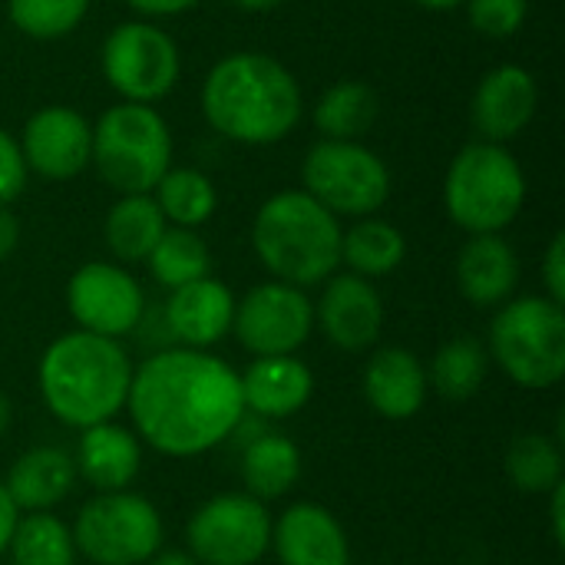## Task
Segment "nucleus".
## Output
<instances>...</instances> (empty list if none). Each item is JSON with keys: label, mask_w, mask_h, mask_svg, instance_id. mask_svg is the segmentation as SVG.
I'll use <instances>...</instances> for the list:
<instances>
[{"label": "nucleus", "mask_w": 565, "mask_h": 565, "mask_svg": "<svg viewBox=\"0 0 565 565\" xmlns=\"http://www.w3.org/2000/svg\"><path fill=\"white\" fill-rule=\"evenodd\" d=\"M315 324L341 351H364L381 338L384 305L377 288L361 275H334L318 298Z\"/></svg>", "instance_id": "15"}, {"label": "nucleus", "mask_w": 565, "mask_h": 565, "mask_svg": "<svg viewBox=\"0 0 565 565\" xmlns=\"http://www.w3.org/2000/svg\"><path fill=\"white\" fill-rule=\"evenodd\" d=\"M209 126L242 146H271L301 122V86L268 53H232L202 83Z\"/></svg>", "instance_id": "2"}, {"label": "nucleus", "mask_w": 565, "mask_h": 565, "mask_svg": "<svg viewBox=\"0 0 565 565\" xmlns=\"http://www.w3.org/2000/svg\"><path fill=\"white\" fill-rule=\"evenodd\" d=\"M20 152L26 172H36L40 179H76L93 156V126L70 106H43L23 126Z\"/></svg>", "instance_id": "14"}, {"label": "nucleus", "mask_w": 565, "mask_h": 565, "mask_svg": "<svg viewBox=\"0 0 565 565\" xmlns=\"http://www.w3.org/2000/svg\"><path fill=\"white\" fill-rule=\"evenodd\" d=\"M407 258V238L397 225L381 218H361L348 232H341V262L351 275L361 278H384L401 268Z\"/></svg>", "instance_id": "26"}, {"label": "nucleus", "mask_w": 565, "mask_h": 565, "mask_svg": "<svg viewBox=\"0 0 565 565\" xmlns=\"http://www.w3.org/2000/svg\"><path fill=\"white\" fill-rule=\"evenodd\" d=\"M487 377V348L477 338H454L447 341L430 364L427 384L447 401H470Z\"/></svg>", "instance_id": "31"}, {"label": "nucleus", "mask_w": 565, "mask_h": 565, "mask_svg": "<svg viewBox=\"0 0 565 565\" xmlns=\"http://www.w3.org/2000/svg\"><path fill=\"white\" fill-rule=\"evenodd\" d=\"M281 565H351V546L341 523L318 503H295L271 526Z\"/></svg>", "instance_id": "17"}, {"label": "nucleus", "mask_w": 565, "mask_h": 565, "mask_svg": "<svg viewBox=\"0 0 565 565\" xmlns=\"http://www.w3.org/2000/svg\"><path fill=\"white\" fill-rule=\"evenodd\" d=\"M228 3H235L238 10H252V13H265V10H275V7H281L285 0H228Z\"/></svg>", "instance_id": "42"}, {"label": "nucleus", "mask_w": 565, "mask_h": 565, "mask_svg": "<svg viewBox=\"0 0 565 565\" xmlns=\"http://www.w3.org/2000/svg\"><path fill=\"white\" fill-rule=\"evenodd\" d=\"M126 3L142 17H175V13H185L189 7H195L199 0H126Z\"/></svg>", "instance_id": "37"}, {"label": "nucleus", "mask_w": 565, "mask_h": 565, "mask_svg": "<svg viewBox=\"0 0 565 565\" xmlns=\"http://www.w3.org/2000/svg\"><path fill=\"white\" fill-rule=\"evenodd\" d=\"M540 106V86L526 66L503 63L490 70L477 93H473V126L480 129L483 142L503 146L507 139H516L536 116Z\"/></svg>", "instance_id": "16"}, {"label": "nucleus", "mask_w": 565, "mask_h": 565, "mask_svg": "<svg viewBox=\"0 0 565 565\" xmlns=\"http://www.w3.org/2000/svg\"><path fill=\"white\" fill-rule=\"evenodd\" d=\"M507 477L523 493H550L563 483V450L546 434H523L507 450Z\"/></svg>", "instance_id": "32"}, {"label": "nucleus", "mask_w": 565, "mask_h": 565, "mask_svg": "<svg viewBox=\"0 0 565 565\" xmlns=\"http://www.w3.org/2000/svg\"><path fill=\"white\" fill-rule=\"evenodd\" d=\"M490 354L503 374L526 387H556L565 374V315L550 298H516L500 308L490 328Z\"/></svg>", "instance_id": "7"}, {"label": "nucleus", "mask_w": 565, "mask_h": 565, "mask_svg": "<svg viewBox=\"0 0 565 565\" xmlns=\"http://www.w3.org/2000/svg\"><path fill=\"white\" fill-rule=\"evenodd\" d=\"M126 411L136 434L166 457L218 447L245 417L238 374L202 351L172 348L132 371Z\"/></svg>", "instance_id": "1"}, {"label": "nucleus", "mask_w": 565, "mask_h": 565, "mask_svg": "<svg viewBox=\"0 0 565 565\" xmlns=\"http://www.w3.org/2000/svg\"><path fill=\"white\" fill-rule=\"evenodd\" d=\"M232 331L255 358L295 354L315 331V305L301 288L268 281L235 301Z\"/></svg>", "instance_id": "12"}, {"label": "nucleus", "mask_w": 565, "mask_h": 565, "mask_svg": "<svg viewBox=\"0 0 565 565\" xmlns=\"http://www.w3.org/2000/svg\"><path fill=\"white\" fill-rule=\"evenodd\" d=\"M152 192H156L152 199H156L162 218L172 222L175 228L205 225L218 205V192H215L212 179L199 169H169Z\"/></svg>", "instance_id": "28"}, {"label": "nucleus", "mask_w": 565, "mask_h": 565, "mask_svg": "<svg viewBox=\"0 0 565 565\" xmlns=\"http://www.w3.org/2000/svg\"><path fill=\"white\" fill-rule=\"evenodd\" d=\"M414 3H420V7H427V10H454V7H460V3H467V0H414Z\"/></svg>", "instance_id": "44"}, {"label": "nucleus", "mask_w": 565, "mask_h": 565, "mask_svg": "<svg viewBox=\"0 0 565 565\" xmlns=\"http://www.w3.org/2000/svg\"><path fill=\"white\" fill-rule=\"evenodd\" d=\"M73 546L93 565H142L162 546L159 510L136 493H99L73 523Z\"/></svg>", "instance_id": "8"}, {"label": "nucleus", "mask_w": 565, "mask_h": 565, "mask_svg": "<svg viewBox=\"0 0 565 565\" xmlns=\"http://www.w3.org/2000/svg\"><path fill=\"white\" fill-rule=\"evenodd\" d=\"M427 371L407 348H381L364 367V397L387 420L414 417L427 401Z\"/></svg>", "instance_id": "20"}, {"label": "nucleus", "mask_w": 565, "mask_h": 565, "mask_svg": "<svg viewBox=\"0 0 565 565\" xmlns=\"http://www.w3.org/2000/svg\"><path fill=\"white\" fill-rule=\"evenodd\" d=\"M89 10V0H7L10 23L33 40L73 33Z\"/></svg>", "instance_id": "33"}, {"label": "nucleus", "mask_w": 565, "mask_h": 565, "mask_svg": "<svg viewBox=\"0 0 565 565\" xmlns=\"http://www.w3.org/2000/svg\"><path fill=\"white\" fill-rule=\"evenodd\" d=\"M17 507L10 503V497H7V490H3V483H0V553L7 550V543H10V533H13V526H17Z\"/></svg>", "instance_id": "39"}, {"label": "nucleus", "mask_w": 565, "mask_h": 565, "mask_svg": "<svg viewBox=\"0 0 565 565\" xmlns=\"http://www.w3.org/2000/svg\"><path fill=\"white\" fill-rule=\"evenodd\" d=\"M66 308L79 331L99 338H122L142 318V288L139 281L109 262H89L73 271L66 285Z\"/></svg>", "instance_id": "13"}, {"label": "nucleus", "mask_w": 565, "mask_h": 565, "mask_svg": "<svg viewBox=\"0 0 565 565\" xmlns=\"http://www.w3.org/2000/svg\"><path fill=\"white\" fill-rule=\"evenodd\" d=\"M377 116H381V96L361 79L334 83L331 89L321 93L315 106L318 132L334 142H361V136L374 129Z\"/></svg>", "instance_id": "24"}, {"label": "nucleus", "mask_w": 565, "mask_h": 565, "mask_svg": "<svg viewBox=\"0 0 565 565\" xmlns=\"http://www.w3.org/2000/svg\"><path fill=\"white\" fill-rule=\"evenodd\" d=\"M543 281H546V291H550V301L565 305V235H553L550 248H546V258H543Z\"/></svg>", "instance_id": "36"}, {"label": "nucleus", "mask_w": 565, "mask_h": 565, "mask_svg": "<svg viewBox=\"0 0 565 565\" xmlns=\"http://www.w3.org/2000/svg\"><path fill=\"white\" fill-rule=\"evenodd\" d=\"M10 420H13V407H10V397H7V394L0 391V437L7 434Z\"/></svg>", "instance_id": "43"}, {"label": "nucleus", "mask_w": 565, "mask_h": 565, "mask_svg": "<svg viewBox=\"0 0 565 565\" xmlns=\"http://www.w3.org/2000/svg\"><path fill=\"white\" fill-rule=\"evenodd\" d=\"M232 321H235V298L215 278H199L192 285L175 288L166 305V324L172 338H179L192 351L218 344L232 331Z\"/></svg>", "instance_id": "18"}, {"label": "nucleus", "mask_w": 565, "mask_h": 565, "mask_svg": "<svg viewBox=\"0 0 565 565\" xmlns=\"http://www.w3.org/2000/svg\"><path fill=\"white\" fill-rule=\"evenodd\" d=\"M553 493V507H550V513H553V536H556V543L563 546L565 543V483H559L556 490H550Z\"/></svg>", "instance_id": "40"}, {"label": "nucleus", "mask_w": 565, "mask_h": 565, "mask_svg": "<svg viewBox=\"0 0 565 565\" xmlns=\"http://www.w3.org/2000/svg\"><path fill=\"white\" fill-rule=\"evenodd\" d=\"M73 463H76V473L96 493H119L139 477V467H142L139 437L113 420L86 427Z\"/></svg>", "instance_id": "22"}, {"label": "nucleus", "mask_w": 565, "mask_h": 565, "mask_svg": "<svg viewBox=\"0 0 565 565\" xmlns=\"http://www.w3.org/2000/svg\"><path fill=\"white\" fill-rule=\"evenodd\" d=\"M185 543L199 565H255L271 546V516L262 500L225 493L195 510Z\"/></svg>", "instance_id": "10"}, {"label": "nucleus", "mask_w": 565, "mask_h": 565, "mask_svg": "<svg viewBox=\"0 0 565 565\" xmlns=\"http://www.w3.org/2000/svg\"><path fill=\"white\" fill-rule=\"evenodd\" d=\"M526 202L523 166L497 142L463 146L444 182V205L454 225L470 235H500Z\"/></svg>", "instance_id": "5"}, {"label": "nucleus", "mask_w": 565, "mask_h": 565, "mask_svg": "<svg viewBox=\"0 0 565 565\" xmlns=\"http://www.w3.org/2000/svg\"><path fill=\"white\" fill-rule=\"evenodd\" d=\"M73 483H76V463L66 450L33 447L10 467L3 490L17 510L46 513L70 497Z\"/></svg>", "instance_id": "23"}, {"label": "nucleus", "mask_w": 565, "mask_h": 565, "mask_svg": "<svg viewBox=\"0 0 565 565\" xmlns=\"http://www.w3.org/2000/svg\"><path fill=\"white\" fill-rule=\"evenodd\" d=\"M7 550L13 565H73L76 559L73 533L53 513H26L17 520Z\"/></svg>", "instance_id": "29"}, {"label": "nucleus", "mask_w": 565, "mask_h": 565, "mask_svg": "<svg viewBox=\"0 0 565 565\" xmlns=\"http://www.w3.org/2000/svg\"><path fill=\"white\" fill-rule=\"evenodd\" d=\"M99 179L122 195H149L172 169V136L166 119L142 103H116L93 126Z\"/></svg>", "instance_id": "6"}, {"label": "nucleus", "mask_w": 565, "mask_h": 565, "mask_svg": "<svg viewBox=\"0 0 565 565\" xmlns=\"http://www.w3.org/2000/svg\"><path fill=\"white\" fill-rule=\"evenodd\" d=\"M26 185V162L20 152V142L0 129V205H10Z\"/></svg>", "instance_id": "35"}, {"label": "nucleus", "mask_w": 565, "mask_h": 565, "mask_svg": "<svg viewBox=\"0 0 565 565\" xmlns=\"http://www.w3.org/2000/svg\"><path fill=\"white\" fill-rule=\"evenodd\" d=\"M146 262L152 268V278L172 291L199 278H209L212 268L209 245L195 235V228H175V225L162 232V238L156 242Z\"/></svg>", "instance_id": "30"}, {"label": "nucleus", "mask_w": 565, "mask_h": 565, "mask_svg": "<svg viewBox=\"0 0 565 565\" xmlns=\"http://www.w3.org/2000/svg\"><path fill=\"white\" fill-rule=\"evenodd\" d=\"M301 182L305 192L331 215L367 218L391 195L387 166L361 142L321 139L301 162Z\"/></svg>", "instance_id": "9"}, {"label": "nucleus", "mask_w": 565, "mask_h": 565, "mask_svg": "<svg viewBox=\"0 0 565 565\" xmlns=\"http://www.w3.org/2000/svg\"><path fill=\"white\" fill-rule=\"evenodd\" d=\"M20 245V222L10 212V205H0V262L10 258Z\"/></svg>", "instance_id": "38"}, {"label": "nucleus", "mask_w": 565, "mask_h": 565, "mask_svg": "<svg viewBox=\"0 0 565 565\" xmlns=\"http://www.w3.org/2000/svg\"><path fill=\"white\" fill-rule=\"evenodd\" d=\"M166 228L169 222L162 218L152 195H122L109 209L103 235H106V248L119 262H146Z\"/></svg>", "instance_id": "25"}, {"label": "nucleus", "mask_w": 565, "mask_h": 565, "mask_svg": "<svg viewBox=\"0 0 565 565\" xmlns=\"http://www.w3.org/2000/svg\"><path fill=\"white\" fill-rule=\"evenodd\" d=\"M149 565H199L189 553H175V550H169V553H156Z\"/></svg>", "instance_id": "41"}, {"label": "nucleus", "mask_w": 565, "mask_h": 565, "mask_svg": "<svg viewBox=\"0 0 565 565\" xmlns=\"http://www.w3.org/2000/svg\"><path fill=\"white\" fill-rule=\"evenodd\" d=\"M262 265L285 285H321L341 265V225L305 189L271 195L252 225Z\"/></svg>", "instance_id": "4"}, {"label": "nucleus", "mask_w": 565, "mask_h": 565, "mask_svg": "<svg viewBox=\"0 0 565 565\" xmlns=\"http://www.w3.org/2000/svg\"><path fill=\"white\" fill-rule=\"evenodd\" d=\"M175 40L152 23H119L103 43V76L126 103H156L179 83Z\"/></svg>", "instance_id": "11"}, {"label": "nucleus", "mask_w": 565, "mask_h": 565, "mask_svg": "<svg viewBox=\"0 0 565 565\" xmlns=\"http://www.w3.org/2000/svg\"><path fill=\"white\" fill-rule=\"evenodd\" d=\"M457 285L477 308L507 305L520 285V262L507 238L473 235L457 258Z\"/></svg>", "instance_id": "21"}, {"label": "nucleus", "mask_w": 565, "mask_h": 565, "mask_svg": "<svg viewBox=\"0 0 565 565\" xmlns=\"http://www.w3.org/2000/svg\"><path fill=\"white\" fill-rule=\"evenodd\" d=\"M132 364L113 341L89 331L56 338L40 358V394L56 420L86 430L113 420L129 397Z\"/></svg>", "instance_id": "3"}, {"label": "nucleus", "mask_w": 565, "mask_h": 565, "mask_svg": "<svg viewBox=\"0 0 565 565\" xmlns=\"http://www.w3.org/2000/svg\"><path fill=\"white\" fill-rule=\"evenodd\" d=\"M530 3L526 0H467V17L477 33L483 36H513L526 23Z\"/></svg>", "instance_id": "34"}, {"label": "nucleus", "mask_w": 565, "mask_h": 565, "mask_svg": "<svg viewBox=\"0 0 565 565\" xmlns=\"http://www.w3.org/2000/svg\"><path fill=\"white\" fill-rule=\"evenodd\" d=\"M242 384V404L245 411L268 417V420H285L298 414L315 391V377L305 361L295 354H278V358H255L245 374H238Z\"/></svg>", "instance_id": "19"}, {"label": "nucleus", "mask_w": 565, "mask_h": 565, "mask_svg": "<svg viewBox=\"0 0 565 565\" xmlns=\"http://www.w3.org/2000/svg\"><path fill=\"white\" fill-rule=\"evenodd\" d=\"M301 477V450L281 434H262L248 444L242 457V480L248 497L255 500H278L285 497Z\"/></svg>", "instance_id": "27"}]
</instances>
